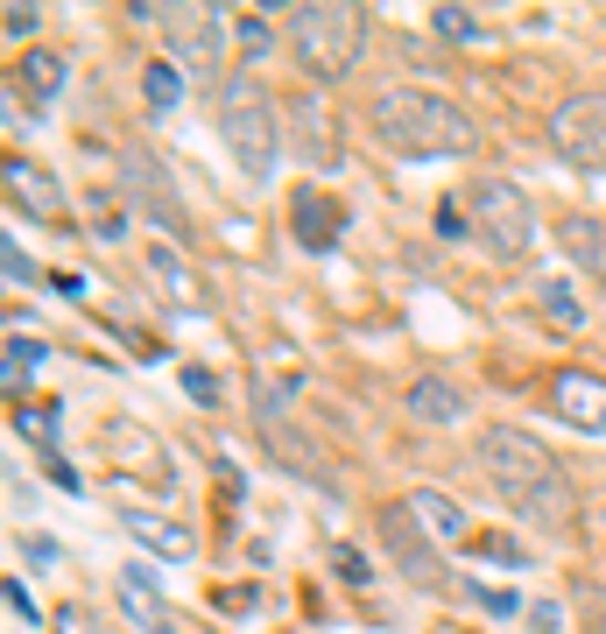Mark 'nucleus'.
<instances>
[{
    "label": "nucleus",
    "instance_id": "1",
    "mask_svg": "<svg viewBox=\"0 0 606 634\" xmlns=\"http://www.w3.org/2000/svg\"><path fill=\"white\" fill-rule=\"evenodd\" d=\"M472 458H480L487 487L501 493V508L515 515V522H536V529H557V536L578 529V487H572V472L557 466L551 445H536L515 423H487Z\"/></svg>",
    "mask_w": 606,
    "mask_h": 634
},
{
    "label": "nucleus",
    "instance_id": "2",
    "mask_svg": "<svg viewBox=\"0 0 606 634\" xmlns=\"http://www.w3.org/2000/svg\"><path fill=\"white\" fill-rule=\"evenodd\" d=\"M367 127L388 156H409V163H445L480 148V121L438 85H382L367 106Z\"/></svg>",
    "mask_w": 606,
    "mask_h": 634
},
{
    "label": "nucleus",
    "instance_id": "3",
    "mask_svg": "<svg viewBox=\"0 0 606 634\" xmlns=\"http://www.w3.org/2000/svg\"><path fill=\"white\" fill-rule=\"evenodd\" d=\"M290 56L296 71L311 85H346L359 50H367V8H353V0H317V8H290Z\"/></svg>",
    "mask_w": 606,
    "mask_h": 634
},
{
    "label": "nucleus",
    "instance_id": "4",
    "mask_svg": "<svg viewBox=\"0 0 606 634\" xmlns=\"http://www.w3.org/2000/svg\"><path fill=\"white\" fill-rule=\"evenodd\" d=\"M275 92L254 79V71H226L219 85V142L226 156L240 163V177H275V156H282V121H275Z\"/></svg>",
    "mask_w": 606,
    "mask_h": 634
},
{
    "label": "nucleus",
    "instance_id": "5",
    "mask_svg": "<svg viewBox=\"0 0 606 634\" xmlns=\"http://www.w3.org/2000/svg\"><path fill=\"white\" fill-rule=\"evenodd\" d=\"M466 219L501 261H522L529 247H536V205H529V190L515 177H472L466 184Z\"/></svg>",
    "mask_w": 606,
    "mask_h": 634
},
{
    "label": "nucleus",
    "instance_id": "6",
    "mask_svg": "<svg viewBox=\"0 0 606 634\" xmlns=\"http://www.w3.org/2000/svg\"><path fill=\"white\" fill-rule=\"evenodd\" d=\"M551 148L572 169H593V177H606V85H578L564 92V100L551 106Z\"/></svg>",
    "mask_w": 606,
    "mask_h": 634
},
{
    "label": "nucleus",
    "instance_id": "7",
    "mask_svg": "<svg viewBox=\"0 0 606 634\" xmlns=\"http://www.w3.org/2000/svg\"><path fill=\"white\" fill-rule=\"evenodd\" d=\"M382 543H388V557H395V564H403V579H409V585H424V592H459V579L445 571L438 543H430V529L409 515V501L382 508Z\"/></svg>",
    "mask_w": 606,
    "mask_h": 634
},
{
    "label": "nucleus",
    "instance_id": "8",
    "mask_svg": "<svg viewBox=\"0 0 606 634\" xmlns=\"http://www.w3.org/2000/svg\"><path fill=\"white\" fill-rule=\"evenodd\" d=\"M148 22H156L169 43L191 56L205 79H219V85H226V22H219L212 8H148Z\"/></svg>",
    "mask_w": 606,
    "mask_h": 634
},
{
    "label": "nucleus",
    "instance_id": "9",
    "mask_svg": "<svg viewBox=\"0 0 606 634\" xmlns=\"http://www.w3.org/2000/svg\"><path fill=\"white\" fill-rule=\"evenodd\" d=\"M551 416L585 437H606V374L593 367H557L551 374Z\"/></svg>",
    "mask_w": 606,
    "mask_h": 634
},
{
    "label": "nucleus",
    "instance_id": "10",
    "mask_svg": "<svg viewBox=\"0 0 606 634\" xmlns=\"http://www.w3.org/2000/svg\"><path fill=\"white\" fill-rule=\"evenodd\" d=\"M557 240H564V254L606 290V211H572V219L557 226Z\"/></svg>",
    "mask_w": 606,
    "mask_h": 634
},
{
    "label": "nucleus",
    "instance_id": "11",
    "mask_svg": "<svg viewBox=\"0 0 606 634\" xmlns=\"http://www.w3.org/2000/svg\"><path fill=\"white\" fill-rule=\"evenodd\" d=\"M127 522V536H135L142 550H156V557H169V564H184V557L198 550V536L177 522V515H148V508H135V515H121Z\"/></svg>",
    "mask_w": 606,
    "mask_h": 634
},
{
    "label": "nucleus",
    "instance_id": "12",
    "mask_svg": "<svg viewBox=\"0 0 606 634\" xmlns=\"http://www.w3.org/2000/svg\"><path fill=\"white\" fill-rule=\"evenodd\" d=\"M8 198L22 205V211H35V219H64V190L50 184L43 163H22V156H14V163H8Z\"/></svg>",
    "mask_w": 606,
    "mask_h": 634
},
{
    "label": "nucleus",
    "instance_id": "13",
    "mask_svg": "<svg viewBox=\"0 0 606 634\" xmlns=\"http://www.w3.org/2000/svg\"><path fill=\"white\" fill-rule=\"evenodd\" d=\"M409 515L430 529V543H472L466 508L451 501V493H438V487H416V493H409Z\"/></svg>",
    "mask_w": 606,
    "mask_h": 634
},
{
    "label": "nucleus",
    "instance_id": "14",
    "mask_svg": "<svg viewBox=\"0 0 606 634\" xmlns=\"http://www.w3.org/2000/svg\"><path fill=\"white\" fill-rule=\"evenodd\" d=\"M121 606H127V621H142L148 634H177V613L163 606V592L142 579V571H121Z\"/></svg>",
    "mask_w": 606,
    "mask_h": 634
},
{
    "label": "nucleus",
    "instance_id": "15",
    "mask_svg": "<svg viewBox=\"0 0 606 634\" xmlns=\"http://www.w3.org/2000/svg\"><path fill=\"white\" fill-rule=\"evenodd\" d=\"M409 416L416 423H438V430H445V423H466V395L459 388H451V381H409Z\"/></svg>",
    "mask_w": 606,
    "mask_h": 634
},
{
    "label": "nucleus",
    "instance_id": "16",
    "mask_svg": "<svg viewBox=\"0 0 606 634\" xmlns=\"http://www.w3.org/2000/svg\"><path fill=\"white\" fill-rule=\"evenodd\" d=\"M269 445H275V458H282V466H290L296 479H311V487H325V493L338 487V479H332L325 466H317V451L303 445V437H296V430H290V423H282V416H269Z\"/></svg>",
    "mask_w": 606,
    "mask_h": 634
},
{
    "label": "nucleus",
    "instance_id": "17",
    "mask_svg": "<svg viewBox=\"0 0 606 634\" xmlns=\"http://www.w3.org/2000/svg\"><path fill=\"white\" fill-rule=\"evenodd\" d=\"M296 240L311 247V254H325V247L338 240V205L325 198V190H303L296 198Z\"/></svg>",
    "mask_w": 606,
    "mask_h": 634
},
{
    "label": "nucleus",
    "instance_id": "18",
    "mask_svg": "<svg viewBox=\"0 0 606 634\" xmlns=\"http://www.w3.org/2000/svg\"><path fill=\"white\" fill-rule=\"evenodd\" d=\"M142 268L156 276V290H163V303H191V276H184V261H177V247H142Z\"/></svg>",
    "mask_w": 606,
    "mask_h": 634
},
{
    "label": "nucleus",
    "instance_id": "19",
    "mask_svg": "<svg viewBox=\"0 0 606 634\" xmlns=\"http://www.w3.org/2000/svg\"><path fill=\"white\" fill-rule=\"evenodd\" d=\"M127 190L156 205V219L169 226V233H177V226H184V211H177V198H169V190H163V169H156V163H142V156L127 163Z\"/></svg>",
    "mask_w": 606,
    "mask_h": 634
},
{
    "label": "nucleus",
    "instance_id": "20",
    "mask_svg": "<svg viewBox=\"0 0 606 634\" xmlns=\"http://www.w3.org/2000/svg\"><path fill=\"white\" fill-rule=\"evenodd\" d=\"M142 92H148V113L156 121H169L184 100V79H177V64H142Z\"/></svg>",
    "mask_w": 606,
    "mask_h": 634
},
{
    "label": "nucleus",
    "instance_id": "21",
    "mask_svg": "<svg viewBox=\"0 0 606 634\" xmlns=\"http://www.w3.org/2000/svg\"><path fill=\"white\" fill-rule=\"evenodd\" d=\"M572 613H578V634H606V585L572 579Z\"/></svg>",
    "mask_w": 606,
    "mask_h": 634
},
{
    "label": "nucleus",
    "instance_id": "22",
    "mask_svg": "<svg viewBox=\"0 0 606 634\" xmlns=\"http://www.w3.org/2000/svg\"><path fill=\"white\" fill-rule=\"evenodd\" d=\"M22 85L35 92V100H50V92L64 85V56H56V50H29L22 56Z\"/></svg>",
    "mask_w": 606,
    "mask_h": 634
},
{
    "label": "nucleus",
    "instance_id": "23",
    "mask_svg": "<svg viewBox=\"0 0 606 634\" xmlns=\"http://www.w3.org/2000/svg\"><path fill=\"white\" fill-rule=\"evenodd\" d=\"M35 360H43V339H22V332H14V339H8V395H22V374L35 367Z\"/></svg>",
    "mask_w": 606,
    "mask_h": 634
},
{
    "label": "nucleus",
    "instance_id": "24",
    "mask_svg": "<svg viewBox=\"0 0 606 634\" xmlns=\"http://www.w3.org/2000/svg\"><path fill=\"white\" fill-rule=\"evenodd\" d=\"M543 311H551L557 324H578V297H572V282H543Z\"/></svg>",
    "mask_w": 606,
    "mask_h": 634
},
{
    "label": "nucleus",
    "instance_id": "25",
    "mask_svg": "<svg viewBox=\"0 0 606 634\" xmlns=\"http://www.w3.org/2000/svg\"><path fill=\"white\" fill-rule=\"evenodd\" d=\"M184 395L205 402V409H219V374L212 367H184Z\"/></svg>",
    "mask_w": 606,
    "mask_h": 634
},
{
    "label": "nucleus",
    "instance_id": "26",
    "mask_svg": "<svg viewBox=\"0 0 606 634\" xmlns=\"http://www.w3.org/2000/svg\"><path fill=\"white\" fill-rule=\"evenodd\" d=\"M332 564H338V579H346V585H367V579H374L367 557H359L353 543H332Z\"/></svg>",
    "mask_w": 606,
    "mask_h": 634
},
{
    "label": "nucleus",
    "instance_id": "27",
    "mask_svg": "<svg viewBox=\"0 0 606 634\" xmlns=\"http://www.w3.org/2000/svg\"><path fill=\"white\" fill-rule=\"evenodd\" d=\"M56 634H100V613L79 606V600H71V606H56Z\"/></svg>",
    "mask_w": 606,
    "mask_h": 634
},
{
    "label": "nucleus",
    "instance_id": "28",
    "mask_svg": "<svg viewBox=\"0 0 606 634\" xmlns=\"http://www.w3.org/2000/svg\"><path fill=\"white\" fill-rule=\"evenodd\" d=\"M233 35H240V50H248V56H261V50L275 43V35H269V22H261V14H240V22H233Z\"/></svg>",
    "mask_w": 606,
    "mask_h": 634
},
{
    "label": "nucleus",
    "instance_id": "29",
    "mask_svg": "<svg viewBox=\"0 0 606 634\" xmlns=\"http://www.w3.org/2000/svg\"><path fill=\"white\" fill-rule=\"evenodd\" d=\"M438 29L451 35V43H472V35H480V22H472L466 8H438Z\"/></svg>",
    "mask_w": 606,
    "mask_h": 634
},
{
    "label": "nucleus",
    "instance_id": "30",
    "mask_svg": "<svg viewBox=\"0 0 606 634\" xmlns=\"http://www.w3.org/2000/svg\"><path fill=\"white\" fill-rule=\"evenodd\" d=\"M472 550H480V557H501V564H522V543H508V536H472Z\"/></svg>",
    "mask_w": 606,
    "mask_h": 634
},
{
    "label": "nucleus",
    "instance_id": "31",
    "mask_svg": "<svg viewBox=\"0 0 606 634\" xmlns=\"http://www.w3.org/2000/svg\"><path fill=\"white\" fill-rule=\"evenodd\" d=\"M0 29H8V43H29V35H35V8H8V14H0Z\"/></svg>",
    "mask_w": 606,
    "mask_h": 634
},
{
    "label": "nucleus",
    "instance_id": "32",
    "mask_svg": "<svg viewBox=\"0 0 606 634\" xmlns=\"http://www.w3.org/2000/svg\"><path fill=\"white\" fill-rule=\"evenodd\" d=\"M438 233H445V240H466V233H472V219H466V211L451 205V198L438 205Z\"/></svg>",
    "mask_w": 606,
    "mask_h": 634
},
{
    "label": "nucleus",
    "instance_id": "33",
    "mask_svg": "<svg viewBox=\"0 0 606 634\" xmlns=\"http://www.w3.org/2000/svg\"><path fill=\"white\" fill-rule=\"evenodd\" d=\"M8 606H14V613H22V621H29V627H35V621H43V613H35V600H29V585H22V579H8Z\"/></svg>",
    "mask_w": 606,
    "mask_h": 634
},
{
    "label": "nucleus",
    "instance_id": "34",
    "mask_svg": "<svg viewBox=\"0 0 606 634\" xmlns=\"http://www.w3.org/2000/svg\"><path fill=\"white\" fill-rule=\"evenodd\" d=\"M472 600H480L487 613H501V621H508V613H522V600H515V592H472Z\"/></svg>",
    "mask_w": 606,
    "mask_h": 634
}]
</instances>
